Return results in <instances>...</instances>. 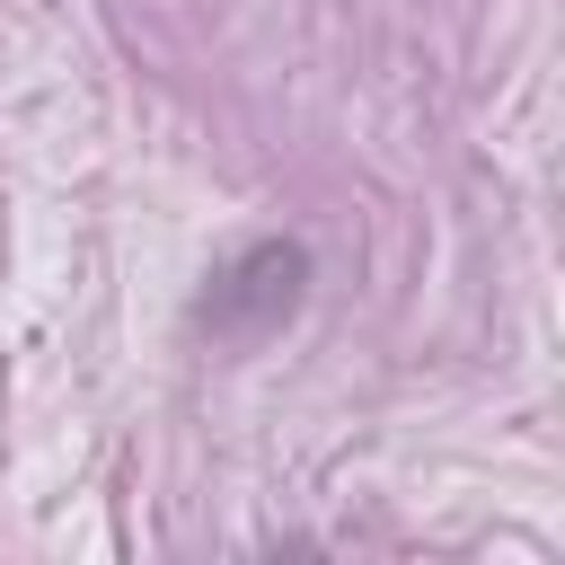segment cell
Wrapping results in <instances>:
<instances>
[{"label":"cell","instance_id":"1","mask_svg":"<svg viewBox=\"0 0 565 565\" xmlns=\"http://www.w3.org/2000/svg\"><path fill=\"white\" fill-rule=\"evenodd\" d=\"M300 291H309V247L300 238H256L212 274V291L194 300V327L212 344H265L300 309Z\"/></svg>","mask_w":565,"mask_h":565}]
</instances>
